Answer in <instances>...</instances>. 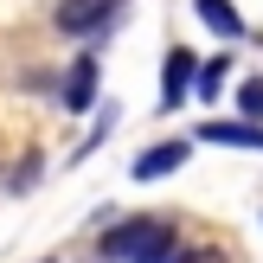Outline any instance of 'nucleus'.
Segmentation results:
<instances>
[{
	"mask_svg": "<svg viewBox=\"0 0 263 263\" xmlns=\"http://www.w3.org/2000/svg\"><path fill=\"white\" fill-rule=\"evenodd\" d=\"M174 225L167 218H128V225L103 231V257L109 263H174Z\"/></svg>",
	"mask_w": 263,
	"mask_h": 263,
	"instance_id": "f257e3e1",
	"label": "nucleus"
},
{
	"mask_svg": "<svg viewBox=\"0 0 263 263\" xmlns=\"http://www.w3.org/2000/svg\"><path fill=\"white\" fill-rule=\"evenodd\" d=\"M193 77H199V58H193L186 45H174V51H167V64H161V103H167V109H180V103H186Z\"/></svg>",
	"mask_w": 263,
	"mask_h": 263,
	"instance_id": "f03ea898",
	"label": "nucleus"
},
{
	"mask_svg": "<svg viewBox=\"0 0 263 263\" xmlns=\"http://www.w3.org/2000/svg\"><path fill=\"white\" fill-rule=\"evenodd\" d=\"M116 7H122V0H64L58 26H64V32H97V26H109Z\"/></svg>",
	"mask_w": 263,
	"mask_h": 263,
	"instance_id": "7ed1b4c3",
	"label": "nucleus"
},
{
	"mask_svg": "<svg viewBox=\"0 0 263 263\" xmlns=\"http://www.w3.org/2000/svg\"><path fill=\"white\" fill-rule=\"evenodd\" d=\"M199 141H212V148H251V154H263V128H257V122H205Z\"/></svg>",
	"mask_w": 263,
	"mask_h": 263,
	"instance_id": "20e7f679",
	"label": "nucleus"
},
{
	"mask_svg": "<svg viewBox=\"0 0 263 263\" xmlns=\"http://www.w3.org/2000/svg\"><path fill=\"white\" fill-rule=\"evenodd\" d=\"M180 161H186V141H161V148H148L135 161V180H167Z\"/></svg>",
	"mask_w": 263,
	"mask_h": 263,
	"instance_id": "39448f33",
	"label": "nucleus"
},
{
	"mask_svg": "<svg viewBox=\"0 0 263 263\" xmlns=\"http://www.w3.org/2000/svg\"><path fill=\"white\" fill-rule=\"evenodd\" d=\"M64 103H71V109H90V103H97V58H77L71 64V77H64Z\"/></svg>",
	"mask_w": 263,
	"mask_h": 263,
	"instance_id": "423d86ee",
	"label": "nucleus"
},
{
	"mask_svg": "<svg viewBox=\"0 0 263 263\" xmlns=\"http://www.w3.org/2000/svg\"><path fill=\"white\" fill-rule=\"evenodd\" d=\"M199 20L212 26L218 39H238V32H244V20L231 13V0H199Z\"/></svg>",
	"mask_w": 263,
	"mask_h": 263,
	"instance_id": "0eeeda50",
	"label": "nucleus"
},
{
	"mask_svg": "<svg viewBox=\"0 0 263 263\" xmlns=\"http://www.w3.org/2000/svg\"><path fill=\"white\" fill-rule=\"evenodd\" d=\"M193 90H199V97H218V90H225V58H199V77H193Z\"/></svg>",
	"mask_w": 263,
	"mask_h": 263,
	"instance_id": "6e6552de",
	"label": "nucleus"
},
{
	"mask_svg": "<svg viewBox=\"0 0 263 263\" xmlns=\"http://www.w3.org/2000/svg\"><path fill=\"white\" fill-rule=\"evenodd\" d=\"M238 109L244 116H263V77H251V84L238 90Z\"/></svg>",
	"mask_w": 263,
	"mask_h": 263,
	"instance_id": "1a4fd4ad",
	"label": "nucleus"
},
{
	"mask_svg": "<svg viewBox=\"0 0 263 263\" xmlns=\"http://www.w3.org/2000/svg\"><path fill=\"white\" fill-rule=\"evenodd\" d=\"M199 263H205V257H199Z\"/></svg>",
	"mask_w": 263,
	"mask_h": 263,
	"instance_id": "9d476101",
	"label": "nucleus"
}]
</instances>
